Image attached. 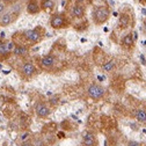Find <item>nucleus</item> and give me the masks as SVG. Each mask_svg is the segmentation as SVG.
I'll use <instances>...</instances> for the list:
<instances>
[{
	"mask_svg": "<svg viewBox=\"0 0 146 146\" xmlns=\"http://www.w3.org/2000/svg\"><path fill=\"white\" fill-rule=\"evenodd\" d=\"M82 145L84 146H95L96 145V137L92 132H87L84 136L82 139Z\"/></svg>",
	"mask_w": 146,
	"mask_h": 146,
	"instance_id": "6e6552de",
	"label": "nucleus"
},
{
	"mask_svg": "<svg viewBox=\"0 0 146 146\" xmlns=\"http://www.w3.org/2000/svg\"><path fill=\"white\" fill-rule=\"evenodd\" d=\"M4 9H5V4H1V3H0V13H1Z\"/></svg>",
	"mask_w": 146,
	"mask_h": 146,
	"instance_id": "5701e85b",
	"label": "nucleus"
},
{
	"mask_svg": "<svg viewBox=\"0 0 146 146\" xmlns=\"http://www.w3.org/2000/svg\"><path fill=\"white\" fill-rule=\"evenodd\" d=\"M50 25L53 29H63L68 26V22L63 14H54L50 20Z\"/></svg>",
	"mask_w": 146,
	"mask_h": 146,
	"instance_id": "7ed1b4c3",
	"label": "nucleus"
},
{
	"mask_svg": "<svg viewBox=\"0 0 146 146\" xmlns=\"http://www.w3.org/2000/svg\"><path fill=\"white\" fill-rule=\"evenodd\" d=\"M6 53H8L6 43L0 42V56H4V54H6Z\"/></svg>",
	"mask_w": 146,
	"mask_h": 146,
	"instance_id": "a211bd4d",
	"label": "nucleus"
},
{
	"mask_svg": "<svg viewBox=\"0 0 146 146\" xmlns=\"http://www.w3.org/2000/svg\"><path fill=\"white\" fill-rule=\"evenodd\" d=\"M72 15L74 16V17H78V19H80V17H82L85 15V8L81 5L73 6V8H72Z\"/></svg>",
	"mask_w": 146,
	"mask_h": 146,
	"instance_id": "ddd939ff",
	"label": "nucleus"
},
{
	"mask_svg": "<svg viewBox=\"0 0 146 146\" xmlns=\"http://www.w3.org/2000/svg\"><path fill=\"white\" fill-rule=\"evenodd\" d=\"M104 93H106L104 88H103L101 85H99V84H92V85L88 87V89H87L88 96H89L90 99L95 100V101L102 99V98L104 96Z\"/></svg>",
	"mask_w": 146,
	"mask_h": 146,
	"instance_id": "f03ea898",
	"label": "nucleus"
},
{
	"mask_svg": "<svg viewBox=\"0 0 146 146\" xmlns=\"http://www.w3.org/2000/svg\"><path fill=\"white\" fill-rule=\"evenodd\" d=\"M54 7V1L53 0H42L41 1V8L44 11H51Z\"/></svg>",
	"mask_w": 146,
	"mask_h": 146,
	"instance_id": "2eb2a0df",
	"label": "nucleus"
},
{
	"mask_svg": "<svg viewBox=\"0 0 146 146\" xmlns=\"http://www.w3.org/2000/svg\"><path fill=\"white\" fill-rule=\"evenodd\" d=\"M109 16H110V11L107 6H99L93 11V21L98 26L107 22Z\"/></svg>",
	"mask_w": 146,
	"mask_h": 146,
	"instance_id": "f257e3e1",
	"label": "nucleus"
},
{
	"mask_svg": "<svg viewBox=\"0 0 146 146\" xmlns=\"http://www.w3.org/2000/svg\"><path fill=\"white\" fill-rule=\"evenodd\" d=\"M122 43H123L124 48H127V49L133 48V45H135V36H133V34L132 33L126 34L123 37V40H122Z\"/></svg>",
	"mask_w": 146,
	"mask_h": 146,
	"instance_id": "1a4fd4ad",
	"label": "nucleus"
},
{
	"mask_svg": "<svg viewBox=\"0 0 146 146\" xmlns=\"http://www.w3.org/2000/svg\"><path fill=\"white\" fill-rule=\"evenodd\" d=\"M115 66H116L115 60H109V62H107L106 64H103L102 70L106 71V72H111V71L115 68Z\"/></svg>",
	"mask_w": 146,
	"mask_h": 146,
	"instance_id": "dca6fc26",
	"label": "nucleus"
},
{
	"mask_svg": "<svg viewBox=\"0 0 146 146\" xmlns=\"http://www.w3.org/2000/svg\"><path fill=\"white\" fill-rule=\"evenodd\" d=\"M6 45H7V51H8V52H12V51L15 49V46H16L14 42H9V43H7Z\"/></svg>",
	"mask_w": 146,
	"mask_h": 146,
	"instance_id": "6ab92c4d",
	"label": "nucleus"
},
{
	"mask_svg": "<svg viewBox=\"0 0 146 146\" xmlns=\"http://www.w3.org/2000/svg\"><path fill=\"white\" fill-rule=\"evenodd\" d=\"M28 137H29V133H28V132H26L25 135H22V136H21V139L25 141L26 139H28Z\"/></svg>",
	"mask_w": 146,
	"mask_h": 146,
	"instance_id": "4be33fe9",
	"label": "nucleus"
},
{
	"mask_svg": "<svg viewBox=\"0 0 146 146\" xmlns=\"http://www.w3.org/2000/svg\"><path fill=\"white\" fill-rule=\"evenodd\" d=\"M130 23V17L127 14H121L119 16V20H118V27L121 29H125L127 28V26H129Z\"/></svg>",
	"mask_w": 146,
	"mask_h": 146,
	"instance_id": "9b49d317",
	"label": "nucleus"
},
{
	"mask_svg": "<svg viewBox=\"0 0 146 146\" xmlns=\"http://www.w3.org/2000/svg\"><path fill=\"white\" fill-rule=\"evenodd\" d=\"M35 113L37 115V117H40V118H46L50 115L51 110L44 102H38L35 106Z\"/></svg>",
	"mask_w": 146,
	"mask_h": 146,
	"instance_id": "20e7f679",
	"label": "nucleus"
},
{
	"mask_svg": "<svg viewBox=\"0 0 146 146\" xmlns=\"http://www.w3.org/2000/svg\"><path fill=\"white\" fill-rule=\"evenodd\" d=\"M54 64H56V58H54V56H52V54H46V56H44L40 62L41 67L44 70L52 68L54 66Z\"/></svg>",
	"mask_w": 146,
	"mask_h": 146,
	"instance_id": "423d86ee",
	"label": "nucleus"
},
{
	"mask_svg": "<svg viewBox=\"0 0 146 146\" xmlns=\"http://www.w3.org/2000/svg\"><path fill=\"white\" fill-rule=\"evenodd\" d=\"M144 34L146 35V21L144 22Z\"/></svg>",
	"mask_w": 146,
	"mask_h": 146,
	"instance_id": "393cba45",
	"label": "nucleus"
},
{
	"mask_svg": "<svg viewBox=\"0 0 146 146\" xmlns=\"http://www.w3.org/2000/svg\"><path fill=\"white\" fill-rule=\"evenodd\" d=\"M21 146H35V145H34L31 141H23Z\"/></svg>",
	"mask_w": 146,
	"mask_h": 146,
	"instance_id": "412c9836",
	"label": "nucleus"
},
{
	"mask_svg": "<svg viewBox=\"0 0 146 146\" xmlns=\"http://www.w3.org/2000/svg\"><path fill=\"white\" fill-rule=\"evenodd\" d=\"M127 146H140V144L138 141H135V140H131L127 143Z\"/></svg>",
	"mask_w": 146,
	"mask_h": 146,
	"instance_id": "aec40b11",
	"label": "nucleus"
},
{
	"mask_svg": "<svg viewBox=\"0 0 146 146\" xmlns=\"http://www.w3.org/2000/svg\"><path fill=\"white\" fill-rule=\"evenodd\" d=\"M4 4H12L13 3V0H3Z\"/></svg>",
	"mask_w": 146,
	"mask_h": 146,
	"instance_id": "b1692460",
	"label": "nucleus"
},
{
	"mask_svg": "<svg viewBox=\"0 0 146 146\" xmlns=\"http://www.w3.org/2000/svg\"><path fill=\"white\" fill-rule=\"evenodd\" d=\"M21 73H22L25 77L30 78V77H33L35 73H36V67H35V65H34L33 63H30V62L25 63L23 66H22V68H21Z\"/></svg>",
	"mask_w": 146,
	"mask_h": 146,
	"instance_id": "0eeeda50",
	"label": "nucleus"
},
{
	"mask_svg": "<svg viewBox=\"0 0 146 146\" xmlns=\"http://www.w3.org/2000/svg\"><path fill=\"white\" fill-rule=\"evenodd\" d=\"M135 117L139 123H146V110L144 109H137L135 111Z\"/></svg>",
	"mask_w": 146,
	"mask_h": 146,
	"instance_id": "4468645a",
	"label": "nucleus"
},
{
	"mask_svg": "<svg viewBox=\"0 0 146 146\" xmlns=\"http://www.w3.org/2000/svg\"><path fill=\"white\" fill-rule=\"evenodd\" d=\"M25 36L27 41H29L30 43H37L41 41L42 38V34L40 33V30L37 29H31V30H27L25 33Z\"/></svg>",
	"mask_w": 146,
	"mask_h": 146,
	"instance_id": "39448f33",
	"label": "nucleus"
},
{
	"mask_svg": "<svg viewBox=\"0 0 146 146\" xmlns=\"http://www.w3.org/2000/svg\"><path fill=\"white\" fill-rule=\"evenodd\" d=\"M40 9H41V7L38 6L36 0H31V1H29L27 5V12L29 14H37L40 12Z\"/></svg>",
	"mask_w": 146,
	"mask_h": 146,
	"instance_id": "9d476101",
	"label": "nucleus"
},
{
	"mask_svg": "<svg viewBox=\"0 0 146 146\" xmlns=\"http://www.w3.org/2000/svg\"><path fill=\"white\" fill-rule=\"evenodd\" d=\"M13 52L17 57H23V56H27L28 54V48L25 45H16L15 49L13 50Z\"/></svg>",
	"mask_w": 146,
	"mask_h": 146,
	"instance_id": "f8f14e48",
	"label": "nucleus"
},
{
	"mask_svg": "<svg viewBox=\"0 0 146 146\" xmlns=\"http://www.w3.org/2000/svg\"><path fill=\"white\" fill-rule=\"evenodd\" d=\"M11 22H12V15H11L9 13H8V14H5V15L1 17V26L6 27V26L11 25Z\"/></svg>",
	"mask_w": 146,
	"mask_h": 146,
	"instance_id": "f3484780",
	"label": "nucleus"
}]
</instances>
